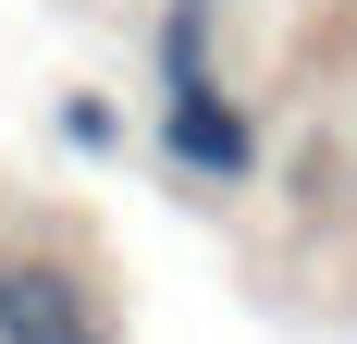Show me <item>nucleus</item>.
<instances>
[{
    "mask_svg": "<svg viewBox=\"0 0 357 344\" xmlns=\"http://www.w3.org/2000/svg\"><path fill=\"white\" fill-rule=\"evenodd\" d=\"M0 344H111V320L62 258H0Z\"/></svg>",
    "mask_w": 357,
    "mask_h": 344,
    "instance_id": "f03ea898",
    "label": "nucleus"
},
{
    "mask_svg": "<svg viewBox=\"0 0 357 344\" xmlns=\"http://www.w3.org/2000/svg\"><path fill=\"white\" fill-rule=\"evenodd\" d=\"M111 136H123V111H111L99 86H74L62 99V148H111Z\"/></svg>",
    "mask_w": 357,
    "mask_h": 344,
    "instance_id": "20e7f679",
    "label": "nucleus"
},
{
    "mask_svg": "<svg viewBox=\"0 0 357 344\" xmlns=\"http://www.w3.org/2000/svg\"><path fill=\"white\" fill-rule=\"evenodd\" d=\"M148 148H160V172L234 197V185H259V160H271V123H259V99L234 74H185V86H160V111H148Z\"/></svg>",
    "mask_w": 357,
    "mask_h": 344,
    "instance_id": "f257e3e1",
    "label": "nucleus"
},
{
    "mask_svg": "<svg viewBox=\"0 0 357 344\" xmlns=\"http://www.w3.org/2000/svg\"><path fill=\"white\" fill-rule=\"evenodd\" d=\"M148 74L185 86V74H222V0H173L160 25H148Z\"/></svg>",
    "mask_w": 357,
    "mask_h": 344,
    "instance_id": "7ed1b4c3",
    "label": "nucleus"
}]
</instances>
